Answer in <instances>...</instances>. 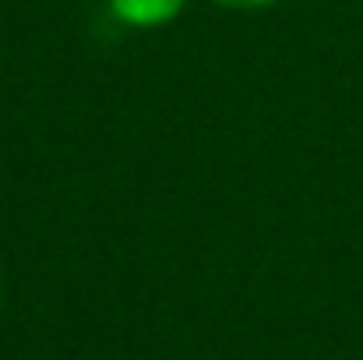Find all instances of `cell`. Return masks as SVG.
<instances>
[{
  "mask_svg": "<svg viewBox=\"0 0 363 360\" xmlns=\"http://www.w3.org/2000/svg\"><path fill=\"white\" fill-rule=\"evenodd\" d=\"M187 0H110V7L117 11L127 25H162L169 18H177L184 11Z\"/></svg>",
  "mask_w": 363,
  "mask_h": 360,
  "instance_id": "cell-1",
  "label": "cell"
},
{
  "mask_svg": "<svg viewBox=\"0 0 363 360\" xmlns=\"http://www.w3.org/2000/svg\"><path fill=\"white\" fill-rule=\"evenodd\" d=\"M216 4H223V7H268V4H275V0H216Z\"/></svg>",
  "mask_w": 363,
  "mask_h": 360,
  "instance_id": "cell-2",
  "label": "cell"
}]
</instances>
